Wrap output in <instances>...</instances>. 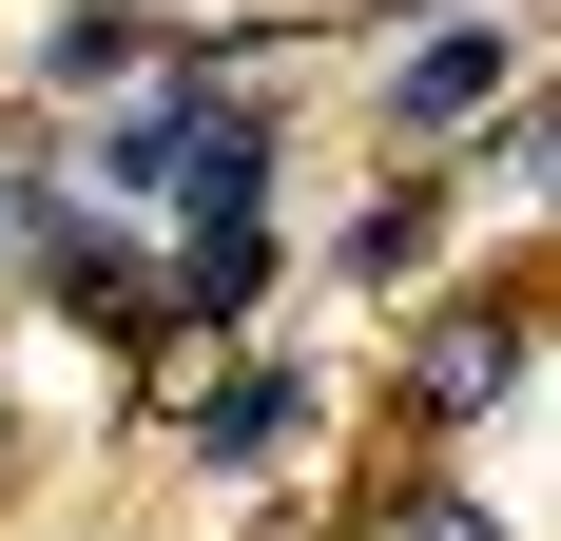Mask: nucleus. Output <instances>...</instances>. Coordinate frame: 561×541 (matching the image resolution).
<instances>
[{"instance_id":"nucleus-1","label":"nucleus","mask_w":561,"mask_h":541,"mask_svg":"<svg viewBox=\"0 0 561 541\" xmlns=\"http://www.w3.org/2000/svg\"><path fill=\"white\" fill-rule=\"evenodd\" d=\"M368 97H388V136L426 156V136H465V116H504V97H523V39H504V20H426Z\"/></svg>"},{"instance_id":"nucleus-2","label":"nucleus","mask_w":561,"mask_h":541,"mask_svg":"<svg viewBox=\"0 0 561 541\" xmlns=\"http://www.w3.org/2000/svg\"><path fill=\"white\" fill-rule=\"evenodd\" d=\"M523 387V310H446V329H407V406L426 426H484Z\"/></svg>"},{"instance_id":"nucleus-3","label":"nucleus","mask_w":561,"mask_h":541,"mask_svg":"<svg viewBox=\"0 0 561 541\" xmlns=\"http://www.w3.org/2000/svg\"><path fill=\"white\" fill-rule=\"evenodd\" d=\"M290 445H310V387H290L272 348H252V368H214V387H194V464H290Z\"/></svg>"},{"instance_id":"nucleus-4","label":"nucleus","mask_w":561,"mask_h":541,"mask_svg":"<svg viewBox=\"0 0 561 541\" xmlns=\"http://www.w3.org/2000/svg\"><path fill=\"white\" fill-rule=\"evenodd\" d=\"M39 78H58V97H116V78H156V20L98 0V20H58V39H39Z\"/></svg>"},{"instance_id":"nucleus-5","label":"nucleus","mask_w":561,"mask_h":541,"mask_svg":"<svg viewBox=\"0 0 561 541\" xmlns=\"http://www.w3.org/2000/svg\"><path fill=\"white\" fill-rule=\"evenodd\" d=\"M426 252H446V194H426V174H388V194H368V232H348V270H368V290H407Z\"/></svg>"},{"instance_id":"nucleus-6","label":"nucleus","mask_w":561,"mask_h":541,"mask_svg":"<svg viewBox=\"0 0 561 541\" xmlns=\"http://www.w3.org/2000/svg\"><path fill=\"white\" fill-rule=\"evenodd\" d=\"M368 541H504V522H484L465 484H388V522H368Z\"/></svg>"},{"instance_id":"nucleus-7","label":"nucleus","mask_w":561,"mask_h":541,"mask_svg":"<svg viewBox=\"0 0 561 541\" xmlns=\"http://www.w3.org/2000/svg\"><path fill=\"white\" fill-rule=\"evenodd\" d=\"M0 232H20V194H0Z\"/></svg>"}]
</instances>
